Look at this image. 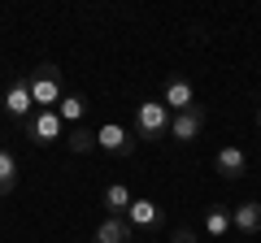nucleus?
Here are the masks:
<instances>
[{
    "mask_svg": "<svg viewBox=\"0 0 261 243\" xmlns=\"http://www.w3.org/2000/svg\"><path fill=\"white\" fill-rule=\"evenodd\" d=\"M57 113H61V122H79V117L87 113V100H83L79 92H65L61 104H57Z\"/></svg>",
    "mask_w": 261,
    "mask_h": 243,
    "instance_id": "obj_15",
    "label": "nucleus"
},
{
    "mask_svg": "<svg viewBox=\"0 0 261 243\" xmlns=\"http://www.w3.org/2000/svg\"><path fill=\"white\" fill-rule=\"evenodd\" d=\"M5 113H9V122H18V126H27L31 113H35V100H31V83L27 74H18L9 83V92H5Z\"/></svg>",
    "mask_w": 261,
    "mask_h": 243,
    "instance_id": "obj_5",
    "label": "nucleus"
},
{
    "mask_svg": "<svg viewBox=\"0 0 261 243\" xmlns=\"http://www.w3.org/2000/svg\"><path fill=\"white\" fill-rule=\"evenodd\" d=\"M214 165H218V174H222L226 183H235V178H244V169H248V157H244V148H222L214 157Z\"/></svg>",
    "mask_w": 261,
    "mask_h": 243,
    "instance_id": "obj_9",
    "label": "nucleus"
},
{
    "mask_svg": "<svg viewBox=\"0 0 261 243\" xmlns=\"http://www.w3.org/2000/svg\"><path fill=\"white\" fill-rule=\"evenodd\" d=\"M170 243H200V234H196L192 226H178V230H174V239H170Z\"/></svg>",
    "mask_w": 261,
    "mask_h": 243,
    "instance_id": "obj_17",
    "label": "nucleus"
},
{
    "mask_svg": "<svg viewBox=\"0 0 261 243\" xmlns=\"http://www.w3.org/2000/svg\"><path fill=\"white\" fill-rule=\"evenodd\" d=\"M27 83H31V100H35V109H57L61 104V70L53 66V61H39L35 70L27 74Z\"/></svg>",
    "mask_w": 261,
    "mask_h": 243,
    "instance_id": "obj_1",
    "label": "nucleus"
},
{
    "mask_svg": "<svg viewBox=\"0 0 261 243\" xmlns=\"http://www.w3.org/2000/svg\"><path fill=\"white\" fill-rule=\"evenodd\" d=\"M100 204H105V213H109V217H126L130 204H135V196H130V187H122V183H109L105 196H100Z\"/></svg>",
    "mask_w": 261,
    "mask_h": 243,
    "instance_id": "obj_8",
    "label": "nucleus"
},
{
    "mask_svg": "<svg viewBox=\"0 0 261 243\" xmlns=\"http://www.w3.org/2000/svg\"><path fill=\"white\" fill-rule=\"evenodd\" d=\"M65 143H70V152H92L96 148V135L87 131V126H74V131L65 135Z\"/></svg>",
    "mask_w": 261,
    "mask_h": 243,
    "instance_id": "obj_16",
    "label": "nucleus"
},
{
    "mask_svg": "<svg viewBox=\"0 0 261 243\" xmlns=\"http://www.w3.org/2000/svg\"><path fill=\"white\" fill-rule=\"evenodd\" d=\"M257 131H261V109H257Z\"/></svg>",
    "mask_w": 261,
    "mask_h": 243,
    "instance_id": "obj_18",
    "label": "nucleus"
},
{
    "mask_svg": "<svg viewBox=\"0 0 261 243\" xmlns=\"http://www.w3.org/2000/svg\"><path fill=\"white\" fill-rule=\"evenodd\" d=\"M231 226L240 234H261V204L248 200V204H235L231 208Z\"/></svg>",
    "mask_w": 261,
    "mask_h": 243,
    "instance_id": "obj_10",
    "label": "nucleus"
},
{
    "mask_svg": "<svg viewBox=\"0 0 261 243\" xmlns=\"http://www.w3.org/2000/svg\"><path fill=\"white\" fill-rule=\"evenodd\" d=\"M18 187V157L9 148H0V196H9Z\"/></svg>",
    "mask_w": 261,
    "mask_h": 243,
    "instance_id": "obj_13",
    "label": "nucleus"
},
{
    "mask_svg": "<svg viewBox=\"0 0 261 243\" xmlns=\"http://www.w3.org/2000/svg\"><path fill=\"white\" fill-rule=\"evenodd\" d=\"M130 239H135V230H130L126 217H105L96 226V243H130Z\"/></svg>",
    "mask_w": 261,
    "mask_h": 243,
    "instance_id": "obj_11",
    "label": "nucleus"
},
{
    "mask_svg": "<svg viewBox=\"0 0 261 243\" xmlns=\"http://www.w3.org/2000/svg\"><path fill=\"white\" fill-rule=\"evenodd\" d=\"M161 104L170 109V117L174 113H187V109H196V87H192V78H183V74H170L166 78V87H161Z\"/></svg>",
    "mask_w": 261,
    "mask_h": 243,
    "instance_id": "obj_4",
    "label": "nucleus"
},
{
    "mask_svg": "<svg viewBox=\"0 0 261 243\" xmlns=\"http://www.w3.org/2000/svg\"><path fill=\"white\" fill-rule=\"evenodd\" d=\"M96 148H105L109 157H130V152H135V139L122 131L118 122H105L100 131H96Z\"/></svg>",
    "mask_w": 261,
    "mask_h": 243,
    "instance_id": "obj_7",
    "label": "nucleus"
},
{
    "mask_svg": "<svg viewBox=\"0 0 261 243\" xmlns=\"http://www.w3.org/2000/svg\"><path fill=\"white\" fill-rule=\"evenodd\" d=\"M170 135V109L161 100L135 104V139H166Z\"/></svg>",
    "mask_w": 261,
    "mask_h": 243,
    "instance_id": "obj_2",
    "label": "nucleus"
},
{
    "mask_svg": "<svg viewBox=\"0 0 261 243\" xmlns=\"http://www.w3.org/2000/svg\"><path fill=\"white\" fill-rule=\"evenodd\" d=\"M157 204H152V200H135V204H130V213H126V222H130V230H152V226H157Z\"/></svg>",
    "mask_w": 261,
    "mask_h": 243,
    "instance_id": "obj_12",
    "label": "nucleus"
},
{
    "mask_svg": "<svg viewBox=\"0 0 261 243\" xmlns=\"http://www.w3.org/2000/svg\"><path fill=\"white\" fill-rule=\"evenodd\" d=\"M61 126H65V122H61V113H57V109H35L22 131H27V139L35 143V148H48V143L61 139Z\"/></svg>",
    "mask_w": 261,
    "mask_h": 243,
    "instance_id": "obj_3",
    "label": "nucleus"
},
{
    "mask_svg": "<svg viewBox=\"0 0 261 243\" xmlns=\"http://www.w3.org/2000/svg\"><path fill=\"white\" fill-rule=\"evenodd\" d=\"M226 230H231V208L214 204V208H209V217H205V234H209V239H222Z\"/></svg>",
    "mask_w": 261,
    "mask_h": 243,
    "instance_id": "obj_14",
    "label": "nucleus"
},
{
    "mask_svg": "<svg viewBox=\"0 0 261 243\" xmlns=\"http://www.w3.org/2000/svg\"><path fill=\"white\" fill-rule=\"evenodd\" d=\"M200 126H205V104H196V109H187V113H174V117H170V139L192 143L196 135H200Z\"/></svg>",
    "mask_w": 261,
    "mask_h": 243,
    "instance_id": "obj_6",
    "label": "nucleus"
}]
</instances>
